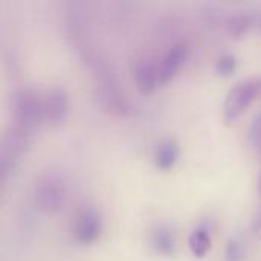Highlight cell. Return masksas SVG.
Wrapping results in <instances>:
<instances>
[{
    "label": "cell",
    "instance_id": "obj_16",
    "mask_svg": "<svg viewBox=\"0 0 261 261\" xmlns=\"http://www.w3.org/2000/svg\"><path fill=\"white\" fill-rule=\"evenodd\" d=\"M248 139H249V144L254 148L261 151V112L254 118V121H252V124L249 127Z\"/></svg>",
    "mask_w": 261,
    "mask_h": 261
},
{
    "label": "cell",
    "instance_id": "obj_3",
    "mask_svg": "<svg viewBox=\"0 0 261 261\" xmlns=\"http://www.w3.org/2000/svg\"><path fill=\"white\" fill-rule=\"evenodd\" d=\"M67 199V185L61 174L46 173L43 174L34 187L35 205L44 213L58 211Z\"/></svg>",
    "mask_w": 261,
    "mask_h": 261
},
{
    "label": "cell",
    "instance_id": "obj_11",
    "mask_svg": "<svg viewBox=\"0 0 261 261\" xmlns=\"http://www.w3.org/2000/svg\"><path fill=\"white\" fill-rule=\"evenodd\" d=\"M179 158V145L174 139L162 141L154 150V164L161 170H171Z\"/></svg>",
    "mask_w": 261,
    "mask_h": 261
},
{
    "label": "cell",
    "instance_id": "obj_2",
    "mask_svg": "<svg viewBox=\"0 0 261 261\" xmlns=\"http://www.w3.org/2000/svg\"><path fill=\"white\" fill-rule=\"evenodd\" d=\"M93 76H95V89H96V96L101 102V106L113 113H125L127 112V99L124 93L119 89V84L109 70V67L102 63L95 61L93 66Z\"/></svg>",
    "mask_w": 261,
    "mask_h": 261
},
{
    "label": "cell",
    "instance_id": "obj_15",
    "mask_svg": "<svg viewBox=\"0 0 261 261\" xmlns=\"http://www.w3.org/2000/svg\"><path fill=\"white\" fill-rule=\"evenodd\" d=\"M226 261H243L245 260V246L240 240L231 239L226 246Z\"/></svg>",
    "mask_w": 261,
    "mask_h": 261
},
{
    "label": "cell",
    "instance_id": "obj_14",
    "mask_svg": "<svg viewBox=\"0 0 261 261\" xmlns=\"http://www.w3.org/2000/svg\"><path fill=\"white\" fill-rule=\"evenodd\" d=\"M236 69H237V60L234 55H229V54L222 55L216 63V72H217V75H220L223 78L231 76L236 72Z\"/></svg>",
    "mask_w": 261,
    "mask_h": 261
},
{
    "label": "cell",
    "instance_id": "obj_7",
    "mask_svg": "<svg viewBox=\"0 0 261 261\" xmlns=\"http://www.w3.org/2000/svg\"><path fill=\"white\" fill-rule=\"evenodd\" d=\"M43 112L44 122L50 125H60L64 122L69 113V98L61 87H52L43 93Z\"/></svg>",
    "mask_w": 261,
    "mask_h": 261
},
{
    "label": "cell",
    "instance_id": "obj_6",
    "mask_svg": "<svg viewBox=\"0 0 261 261\" xmlns=\"http://www.w3.org/2000/svg\"><path fill=\"white\" fill-rule=\"evenodd\" d=\"M102 229L101 216L95 208L84 206L78 211L73 222V237L81 245H90L98 240Z\"/></svg>",
    "mask_w": 261,
    "mask_h": 261
},
{
    "label": "cell",
    "instance_id": "obj_13",
    "mask_svg": "<svg viewBox=\"0 0 261 261\" xmlns=\"http://www.w3.org/2000/svg\"><path fill=\"white\" fill-rule=\"evenodd\" d=\"M252 20H254L252 15H249V14H237V15L231 17V18L228 20V24H226L229 35H232V37H236V38L242 37V35L246 34L248 29L251 28Z\"/></svg>",
    "mask_w": 261,
    "mask_h": 261
},
{
    "label": "cell",
    "instance_id": "obj_10",
    "mask_svg": "<svg viewBox=\"0 0 261 261\" xmlns=\"http://www.w3.org/2000/svg\"><path fill=\"white\" fill-rule=\"evenodd\" d=\"M151 245L156 249V252H159L161 255L165 257L174 255L177 248V239L174 231L165 225L156 226L151 232Z\"/></svg>",
    "mask_w": 261,
    "mask_h": 261
},
{
    "label": "cell",
    "instance_id": "obj_5",
    "mask_svg": "<svg viewBox=\"0 0 261 261\" xmlns=\"http://www.w3.org/2000/svg\"><path fill=\"white\" fill-rule=\"evenodd\" d=\"M29 133L17 128L15 125H11L8 132L3 136L2 148H0V177L2 182H6V179L14 173V170L18 167V164L23 159V154L26 151Z\"/></svg>",
    "mask_w": 261,
    "mask_h": 261
},
{
    "label": "cell",
    "instance_id": "obj_9",
    "mask_svg": "<svg viewBox=\"0 0 261 261\" xmlns=\"http://www.w3.org/2000/svg\"><path fill=\"white\" fill-rule=\"evenodd\" d=\"M187 54H188V49H187L185 44H174L165 54V57L162 58V63L159 64V81H161V86L167 84L176 75V72L180 69V66L187 60Z\"/></svg>",
    "mask_w": 261,
    "mask_h": 261
},
{
    "label": "cell",
    "instance_id": "obj_12",
    "mask_svg": "<svg viewBox=\"0 0 261 261\" xmlns=\"http://www.w3.org/2000/svg\"><path fill=\"white\" fill-rule=\"evenodd\" d=\"M191 254L197 258H203L211 249V234L206 228H199L191 232L188 240Z\"/></svg>",
    "mask_w": 261,
    "mask_h": 261
},
{
    "label": "cell",
    "instance_id": "obj_1",
    "mask_svg": "<svg viewBox=\"0 0 261 261\" xmlns=\"http://www.w3.org/2000/svg\"><path fill=\"white\" fill-rule=\"evenodd\" d=\"M41 122H44L43 95L34 89H21L14 98L12 125L31 135L32 130Z\"/></svg>",
    "mask_w": 261,
    "mask_h": 261
},
{
    "label": "cell",
    "instance_id": "obj_8",
    "mask_svg": "<svg viewBox=\"0 0 261 261\" xmlns=\"http://www.w3.org/2000/svg\"><path fill=\"white\" fill-rule=\"evenodd\" d=\"M135 83L141 93L150 95L161 86L159 81V66L150 60H142L135 67Z\"/></svg>",
    "mask_w": 261,
    "mask_h": 261
},
{
    "label": "cell",
    "instance_id": "obj_4",
    "mask_svg": "<svg viewBox=\"0 0 261 261\" xmlns=\"http://www.w3.org/2000/svg\"><path fill=\"white\" fill-rule=\"evenodd\" d=\"M258 96H261V76L239 81L226 95L223 106L225 119L232 122L240 118Z\"/></svg>",
    "mask_w": 261,
    "mask_h": 261
}]
</instances>
